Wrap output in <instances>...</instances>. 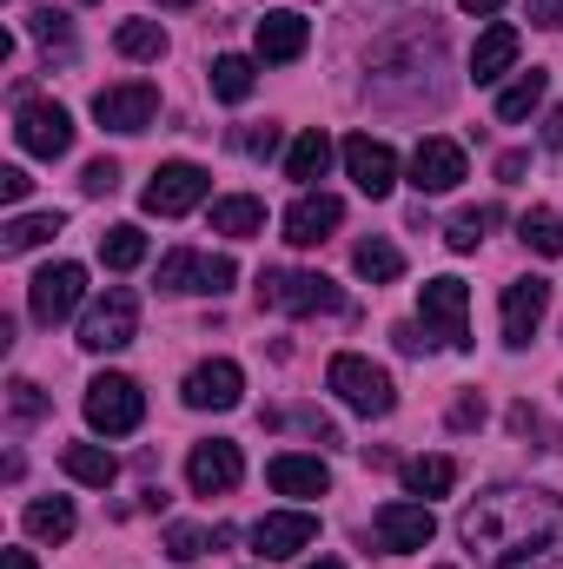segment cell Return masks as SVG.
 <instances>
[{"label":"cell","mask_w":563,"mask_h":569,"mask_svg":"<svg viewBox=\"0 0 563 569\" xmlns=\"http://www.w3.org/2000/svg\"><path fill=\"white\" fill-rule=\"evenodd\" d=\"M544 146L563 152V107H551V120H544Z\"/></svg>","instance_id":"7dc6e473"},{"label":"cell","mask_w":563,"mask_h":569,"mask_svg":"<svg viewBox=\"0 0 563 569\" xmlns=\"http://www.w3.org/2000/svg\"><path fill=\"white\" fill-rule=\"evenodd\" d=\"M60 463H67V477H73V483H87V490H107V483L120 477V457H113V450H100V443H67V450H60Z\"/></svg>","instance_id":"484cf974"},{"label":"cell","mask_w":563,"mask_h":569,"mask_svg":"<svg viewBox=\"0 0 563 569\" xmlns=\"http://www.w3.org/2000/svg\"><path fill=\"white\" fill-rule=\"evenodd\" d=\"M60 226H67V212H20V219H7L0 226V259H20V252L47 246Z\"/></svg>","instance_id":"cb8c5ba5"},{"label":"cell","mask_w":563,"mask_h":569,"mask_svg":"<svg viewBox=\"0 0 563 569\" xmlns=\"http://www.w3.org/2000/svg\"><path fill=\"white\" fill-rule=\"evenodd\" d=\"M412 186H418L424 199H437V192H451V186H464V146L457 140H418L412 152Z\"/></svg>","instance_id":"d6986e66"},{"label":"cell","mask_w":563,"mask_h":569,"mask_svg":"<svg viewBox=\"0 0 563 569\" xmlns=\"http://www.w3.org/2000/svg\"><path fill=\"white\" fill-rule=\"evenodd\" d=\"M392 345H398L405 358H418V351H431V331H424V325H392Z\"/></svg>","instance_id":"b9f144b4"},{"label":"cell","mask_w":563,"mask_h":569,"mask_svg":"<svg viewBox=\"0 0 563 569\" xmlns=\"http://www.w3.org/2000/svg\"><path fill=\"white\" fill-rule=\"evenodd\" d=\"M239 279V266L233 259H213V252H166L159 259V291H206V298H219L226 284Z\"/></svg>","instance_id":"7c38bea8"},{"label":"cell","mask_w":563,"mask_h":569,"mask_svg":"<svg viewBox=\"0 0 563 569\" xmlns=\"http://www.w3.org/2000/svg\"><path fill=\"white\" fill-rule=\"evenodd\" d=\"M233 146H239L246 159H273V152H279V127H239Z\"/></svg>","instance_id":"ab89813d"},{"label":"cell","mask_w":563,"mask_h":569,"mask_svg":"<svg viewBox=\"0 0 563 569\" xmlns=\"http://www.w3.org/2000/svg\"><path fill=\"white\" fill-rule=\"evenodd\" d=\"M544 93H551V73L544 67H531V73H517L504 93H497V120L504 127H517V120H531L537 107H544Z\"/></svg>","instance_id":"d4e9b609"},{"label":"cell","mask_w":563,"mask_h":569,"mask_svg":"<svg viewBox=\"0 0 563 569\" xmlns=\"http://www.w3.org/2000/svg\"><path fill=\"white\" fill-rule=\"evenodd\" d=\"M27 33H33V40H40V47H47L53 60H73V20H67V13L40 7V13L27 20Z\"/></svg>","instance_id":"d590c367"},{"label":"cell","mask_w":563,"mask_h":569,"mask_svg":"<svg viewBox=\"0 0 563 569\" xmlns=\"http://www.w3.org/2000/svg\"><path fill=\"white\" fill-rule=\"evenodd\" d=\"M239 398H246V371H239L233 358H206V365L186 378V405H192V411H239Z\"/></svg>","instance_id":"e0dca14e"},{"label":"cell","mask_w":563,"mask_h":569,"mask_svg":"<svg viewBox=\"0 0 563 569\" xmlns=\"http://www.w3.org/2000/svg\"><path fill=\"white\" fill-rule=\"evenodd\" d=\"M491 226H504V206H471V212H457V219H451L444 246H451V252H477Z\"/></svg>","instance_id":"d6a6232c"},{"label":"cell","mask_w":563,"mask_h":569,"mask_svg":"<svg viewBox=\"0 0 563 569\" xmlns=\"http://www.w3.org/2000/svg\"><path fill=\"white\" fill-rule=\"evenodd\" d=\"M345 172H352V186H358L365 199H392V186H398V152L385 140H372V133H352V140H345Z\"/></svg>","instance_id":"5bb4252c"},{"label":"cell","mask_w":563,"mask_h":569,"mask_svg":"<svg viewBox=\"0 0 563 569\" xmlns=\"http://www.w3.org/2000/svg\"><path fill=\"white\" fill-rule=\"evenodd\" d=\"M352 272H358L365 284H392V279H405V252H398L392 239H358Z\"/></svg>","instance_id":"f1b7e54d"},{"label":"cell","mask_w":563,"mask_h":569,"mask_svg":"<svg viewBox=\"0 0 563 569\" xmlns=\"http://www.w3.org/2000/svg\"><path fill=\"white\" fill-rule=\"evenodd\" d=\"M259 305L285 318H318V311H345V291L325 272H259Z\"/></svg>","instance_id":"277c9868"},{"label":"cell","mask_w":563,"mask_h":569,"mask_svg":"<svg viewBox=\"0 0 563 569\" xmlns=\"http://www.w3.org/2000/svg\"><path fill=\"white\" fill-rule=\"evenodd\" d=\"M0 569H33V557L27 550H0Z\"/></svg>","instance_id":"681fc988"},{"label":"cell","mask_w":563,"mask_h":569,"mask_svg":"<svg viewBox=\"0 0 563 569\" xmlns=\"http://www.w3.org/2000/svg\"><path fill=\"white\" fill-rule=\"evenodd\" d=\"M312 543H318V517H312V510H273V517L253 523V550H259L266 563H285V557H298V550H312Z\"/></svg>","instance_id":"9a60e30c"},{"label":"cell","mask_w":563,"mask_h":569,"mask_svg":"<svg viewBox=\"0 0 563 569\" xmlns=\"http://www.w3.org/2000/svg\"><path fill=\"white\" fill-rule=\"evenodd\" d=\"M13 140H20V152H33V159H60V152H73V113L60 100H20Z\"/></svg>","instance_id":"ba28073f"},{"label":"cell","mask_w":563,"mask_h":569,"mask_svg":"<svg viewBox=\"0 0 563 569\" xmlns=\"http://www.w3.org/2000/svg\"><path fill=\"white\" fill-rule=\"evenodd\" d=\"M80 298H87V266H73V259L33 272V284H27V311H33V325H60V318H73Z\"/></svg>","instance_id":"9c48e42d"},{"label":"cell","mask_w":563,"mask_h":569,"mask_svg":"<svg viewBox=\"0 0 563 569\" xmlns=\"http://www.w3.org/2000/svg\"><path fill=\"white\" fill-rule=\"evenodd\" d=\"M325 166H332V140H325L318 127H312V133H298V140H292V152H285V179H298L305 192L325 179Z\"/></svg>","instance_id":"83f0119b"},{"label":"cell","mask_w":563,"mask_h":569,"mask_svg":"<svg viewBox=\"0 0 563 569\" xmlns=\"http://www.w3.org/2000/svg\"><path fill=\"white\" fill-rule=\"evenodd\" d=\"M511 430H537V411L531 405H511Z\"/></svg>","instance_id":"c3c4849f"},{"label":"cell","mask_w":563,"mask_h":569,"mask_svg":"<svg viewBox=\"0 0 563 569\" xmlns=\"http://www.w3.org/2000/svg\"><path fill=\"white\" fill-rule=\"evenodd\" d=\"M20 523H27V537H40V543H67V537H73V503H67V497H33V503L20 510Z\"/></svg>","instance_id":"4316f807"},{"label":"cell","mask_w":563,"mask_h":569,"mask_svg":"<svg viewBox=\"0 0 563 569\" xmlns=\"http://www.w3.org/2000/svg\"><path fill=\"white\" fill-rule=\"evenodd\" d=\"M517 53H524V33H517V27H484L477 47H471V80H477V87L504 80V73L517 67Z\"/></svg>","instance_id":"44dd1931"},{"label":"cell","mask_w":563,"mask_h":569,"mask_svg":"<svg viewBox=\"0 0 563 569\" xmlns=\"http://www.w3.org/2000/svg\"><path fill=\"white\" fill-rule=\"evenodd\" d=\"M418 318L424 331H431V345H444V351H464L471 345V284L464 279H424L418 284Z\"/></svg>","instance_id":"3957f363"},{"label":"cell","mask_w":563,"mask_h":569,"mask_svg":"<svg viewBox=\"0 0 563 569\" xmlns=\"http://www.w3.org/2000/svg\"><path fill=\"white\" fill-rule=\"evenodd\" d=\"M27 186H33V179H27L20 166H0V199H7V206H20V199H27Z\"/></svg>","instance_id":"ee69618b"},{"label":"cell","mask_w":563,"mask_h":569,"mask_svg":"<svg viewBox=\"0 0 563 569\" xmlns=\"http://www.w3.org/2000/svg\"><path fill=\"white\" fill-rule=\"evenodd\" d=\"M239 477H246L239 443H226V437L192 443V457H186V483H192L199 497H226V490H239Z\"/></svg>","instance_id":"4fadbf2b"},{"label":"cell","mask_w":563,"mask_h":569,"mask_svg":"<svg viewBox=\"0 0 563 569\" xmlns=\"http://www.w3.org/2000/svg\"><path fill=\"white\" fill-rule=\"evenodd\" d=\"M437 537V517H431V503H385L378 517H372V543L385 550V557H412V550H424Z\"/></svg>","instance_id":"30bf717a"},{"label":"cell","mask_w":563,"mask_h":569,"mask_svg":"<svg viewBox=\"0 0 563 569\" xmlns=\"http://www.w3.org/2000/svg\"><path fill=\"white\" fill-rule=\"evenodd\" d=\"M517 232H524V246H531L537 259H563V219L551 206H531V212L517 219Z\"/></svg>","instance_id":"836d02e7"},{"label":"cell","mask_w":563,"mask_h":569,"mask_svg":"<svg viewBox=\"0 0 563 569\" xmlns=\"http://www.w3.org/2000/svg\"><path fill=\"white\" fill-rule=\"evenodd\" d=\"M206 192H213V172H206V166H192V159H166V166L146 179L140 206L146 212H159V219H179V212L206 206Z\"/></svg>","instance_id":"8992f818"},{"label":"cell","mask_w":563,"mask_h":569,"mask_svg":"<svg viewBox=\"0 0 563 569\" xmlns=\"http://www.w3.org/2000/svg\"><path fill=\"white\" fill-rule=\"evenodd\" d=\"M531 20H537V27H551V33H557V27H563V0H531Z\"/></svg>","instance_id":"bcb514c9"},{"label":"cell","mask_w":563,"mask_h":569,"mask_svg":"<svg viewBox=\"0 0 563 569\" xmlns=\"http://www.w3.org/2000/svg\"><path fill=\"white\" fill-rule=\"evenodd\" d=\"M159 7H192V0H159Z\"/></svg>","instance_id":"f5cc1de1"},{"label":"cell","mask_w":563,"mask_h":569,"mask_svg":"<svg viewBox=\"0 0 563 569\" xmlns=\"http://www.w3.org/2000/svg\"><path fill=\"white\" fill-rule=\"evenodd\" d=\"M113 47H120L127 60H166V27H159V20H120Z\"/></svg>","instance_id":"e575fe53"},{"label":"cell","mask_w":563,"mask_h":569,"mask_svg":"<svg viewBox=\"0 0 563 569\" xmlns=\"http://www.w3.org/2000/svg\"><path fill=\"white\" fill-rule=\"evenodd\" d=\"M338 226H345V199H332V192H298L292 212H285V239L292 246H325Z\"/></svg>","instance_id":"ac0fdd59"},{"label":"cell","mask_w":563,"mask_h":569,"mask_svg":"<svg viewBox=\"0 0 563 569\" xmlns=\"http://www.w3.org/2000/svg\"><path fill=\"white\" fill-rule=\"evenodd\" d=\"M266 483H273L279 497H325V490H332V470H325L318 457H292V450H285V457L266 463Z\"/></svg>","instance_id":"7402d4cb"},{"label":"cell","mask_w":563,"mask_h":569,"mask_svg":"<svg viewBox=\"0 0 563 569\" xmlns=\"http://www.w3.org/2000/svg\"><path fill=\"white\" fill-rule=\"evenodd\" d=\"M7 405H13V425H40V418H47V398H40V385H27V378L7 385Z\"/></svg>","instance_id":"8d00e7d4"},{"label":"cell","mask_w":563,"mask_h":569,"mask_svg":"<svg viewBox=\"0 0 563 569\" xmlns=\"http://www.w3.org/2000/svg\"><path fill=\"white\" fill-rule=\"evenodd\" d=\"M266 425H298V430H312L318 443H345V437H338V425H332V418H318V411H285V418L273 411Z\"/></svg>","instance_id":"60d3db41"},{"label":"cell","mask_w":563,"mask_h":569,"mask_svg":"<svg viewBox=\"0 0 563 569\" xmlns=\"http://www.w3.org/2000/svg\"><path fill=\"white\" fill-rule=\"evenodd\" d=\"M253 87H259V67H253L246 53H219V60H213V93H219L226 107H246Z\"/></svg>","instance_id":"f546056e"},{"label":"cell","mask_w":563,"mask_h":569,"mask_svg":"<svg viewBox=\"0 0 563 569\" xmlns=\"http://www.w3.org/2000/svg\"><path fill=\"white\" fill-rule=\"evenodd\" d=\"M80 192H87V199H113V192H120V166H113V159H93V166L80 172Z\"/></svg>","instance_id":"f35d334b"},{"label":"cell","mask_w":563,"mask_h":569,"mask_svg":"<svg viewBox=\"0 0 563 569\" xmlns=\"http://www.w3.org/2000/svg\"><path fill=\"white\" fill-rule=\"evenodd\" d=\"M305 569H345V563H332V557H318V563H305Z\"/></svg>","instance_id":"816d5d0a"},{"label":"cell","mask_w":563,"mask_h":569,"mask_svg":"<svg viewBox=\"0 0 563 569\" xmlns=\"http://www.w3.org/2000/svg\"><path fill=\"white\" fill-rule=\"evenodd\" d=\"M140 259H146L140 226H107V232H100V266H107V272H134Z\"/></svg>","instance_id":"1f68e13d"},{"label":"cell","mask_w":563,"mask_h":569,"mask_svg":"<svg viewBox=\"0 0 563 569\" xmlns=\"http://www.w3.org/2000/svg\"><path fill=\"white\" fill-rule=\"evenodd\" d=\"M544 311H551V284H544V279H511V284H504V345H511V351H524V345L537 338Z\"/></svg>","instance_id":"2e32d148"},{"label":"cell","mask_w":563,"mask_h":569,"mask_svg":"<svg viewBox=\"0 0 563 569\" xmlns=\"http://www.w3.org/2000/svg\"><path fill=\"white\" fill-rule=\"evenodd\" d=\"M325 385H332L358 418H392V411H398V385H392V371L372 365V358H358V351H338L332 371H325Z\"/></svg>","instance_id":"7a4b0ae2"},{"label":"cell","mask_w":563,"mask_h":569,"mask_svg":"<svg viewBox=\"0 0 563 569\" xmlns=\"http://www.w3.org/2000/svg\"><path fill=\"white\" fill-rule=\"evenodd\" d=\"M451 483H457V463H451V457H412V463H405V490L424 497V503H431V497H451Z\"/></svg>","instance_id":"4dcf8cb0"},{"label":"cell","mask_w":563,"mask_h":569,"mask_svg":"<svg viewBox=\"0 0 563 569\" xmlns=\"http://www.w3.org/2000/svg\"><path fill=\"white\" fill-rule=\"evenodd\" d=\"M213 232H226V239H259V232H266V199H253V192L213 199Z\"/></svg>","instance_id":"603a6c76"},{"label":"cell","mask_w":563,"mask_h":569,"mask_svg":"<svg viewBox=\"0 0 563 569\" xmlns=\"http://www.w3.org/2000/svg\"><path fill=\"white\" fill-rule=\"evenodd\" d=\"M206 550H213L206 530H192V523H172V530H166V557H172V563H192V557H206Z\"/></svg>","instance_id":"74e56055"},{"label":"cell","mask_w":563,"mask_h":569,"mask_svg":"<svg viewBox=\"0 0 563 569\" xmlns=\"http://www.w3.org/2000/svg\"><path fill=\"white\" fill-rule=\"evenodd\" d=\"M146 418V391L134 378H120V371H107V378H93L87 385V425L107 430V437H127V430H140Z\"/></svg>","instance_id":"52a82bcc"},{"label":"cell","mask_w":563,"mask_h":569,"mask_svg":"<svg viewBox=\"0 0 563 569\" xmlns=\"http://www.w3.org/2000/svg\"><path fill=\"white\" fill-rule=\"evenodd\" d=\"M253 47H259V60H298L305 47H312V20L305 13H292V7H279V13H266L259 27H253Z\"/></svg>","instance_id":"ffe728a7"},{"label":"cell","mask_w":563,"mask_h":569,"mask_svg":"<svg viewBox=\"0 0 563 569\" xmlns=\"http://www.w3.org/2000/svg\"><path fill=\"white\" fill-rule=\"evenodd\" d=\"M484 425V398H457L451 405V430H477Z\"/></svg>","instance_id":"7bdbcfd3"},{"label":"cell","mask_w":563,"mask_h":569,"mask_svg":"<svg viewBox=\"0 0 563 569\" xmlns=\"http://www.w3.org/2000/svg\"><path fill=\"white\" fill-rule=\"evenodd\" d=\"M457 7H464V13H497L504 0H457Z\"/></svg>","instance_id":"f907efd6"},{"label":"cell","mask_w":563,"mask_h":569,"mask_svg":"<svg viewBox=\"0 0 563 569\" xmlns=\"http://www.w3.org/2000/svg\"><path fill=\"white\" fill-rule=\"evenodd\" d=\"M159 113V87L152 80H127V87H100L93 93V120L107 133H146Z\"/></svg>","instance_id":"8fae6325"},{"label":"cell","mask_w":563,"mask_h":569,"mask_svg":"<svg viewBox=\"0 0 563 569\" xmlns=\"http://www.w3.org/2000/svg\"><path fill=\"white\" fill-rule=\"evenodd\" d=\"M140 338V298L127 284H107V298H93V311L80 318V345L87 351H127Z\"/></svg>","instance_id":"5b68a950"},{"label":"cell","mask_w":563,"mask_h":569,"mask_svg":"<svg viewBox=\"0 0 563 569\" xmlns=\"http://www.w3.org/2000/svg\"><path fill=\"white\" fill-rule=\"evenodd\" d=\"M457 537L491 569H557L563 563V497L537 483H497L464 503Z\"/></svg>","instance_id":"6da1fadb"},{"label":"cell","mask_w":563,"mask_h":569,"mask_svg":"<svg viewBox=\"0 0 563 569\" xmlns=\"http://www.w3.org/2000/svg\"><path fill=\"white\" fill-rule=\"evenodd\" d=\"M524 172H531V152H504V159H497V179H504V186H517Z\"/></svg>","instance_id":"f6af8a7d"}]
</instances>
